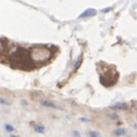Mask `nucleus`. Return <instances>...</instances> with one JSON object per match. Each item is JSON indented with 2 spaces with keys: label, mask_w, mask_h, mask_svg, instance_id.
<instances>
[{
  "label": "nucleus",
  "mask_w": 137,
  "mask_h": 137,
  "mask_svg": "<svg viewBox=\"0 0 137 137\" xmlns=\"http://www.w3.org/2000/svg\"><path fill=\"white\" fill-rule=\"evenodd\" d=\"M29 54H30L31 61L35 63H45L51 58L50 50L45 47H33L32 50L29 51Z\"/></svg>",
  "instance_id": "obj_1"
},
{
  "label": "nucleus",
  "mask_w": 137,
  "mask_h": 137,
  "mask_svg": "<svg viewBox=\"0 0 137 137\" xmlns=\"http://www.w3.org/2000/svg\"><path fill=\"white\" fill-rule=\"evenodd\" d=\"M99 80H100V83L104 84L105 86H112L118 80V73L115 71L114 68H110L108 70L105 71L104 74L100 75Z\"/></svg>",
  "instance_id": "obj_2"
},
{
  "label": "nucleus",
  "mask_w": 137,
  "mask_h": 137,
  "mask_svg": "<svg viewBox=\"0 0 137 137\" xmlns=\"http://www.w3.org/2000/svg\"><path fill=\"white\" fill-rule=\"evenodd\" d=\"M97 14V11L93 8H88L85 9L84 12H83L82 14H81L80 16H78V19H86V17H91V16H95Z\"/></svg>",
  "instance_id": "obj_3"
},
{
  "label": "nucleus",
  "mask_w": 137,
  "mask_h": 137,
  "mask_svg": "<svg viewBox=\"0 0 137 137\" xmlns=\"http://www.w3.org/2000/svg\"><path fill=\"white\" fill-rule=\"evenodd\" d=\"M111 108H113V110H126L127 108V105L126 104H116V105H112L111 106Z\"/></svg>",
  "instance_id": "obj_4"
},
{
  "label": "nucleus",
  "mask_w": 137,
  "mask_h": 137,
  "mask_svg": "<svg viewBox=\"0 0 137 137\" xmlns=\"http://www.w3.org/2000/svg\"><path fill=\"white\" fill-rule=\"evenodd\" d=\"M33 129H35V131L40 132V134H44V132H45V127H44V126H41V124H37V126H33Z\"/></svg>",
  "instance_id": "obj_5"
},
{
  "label": "nucleus",
  "mask_w": 137,
  "mask_h": 137,
  "mask_svg": "<svg viewBox=\"0 0 137 137\" xmlns=\"http://www.w3.org/2000/svg\"><path fill=\"white\" fill-rule=\"evenodd\" d=\"M43 105H44V106H47V107H52V108H55V110H59V108H60L59 106L52 104V103H49V102H43Z\"/></svg>",
  "instance_id": "obj_6"
},
{
  "label": "nucleus",
  "mask_w": 137,
  "mask_h": 137,
  "mask_svg": "<svg viewBox=\"0 0 137 137\" xmlns=\"http://www.w3.org/2000/svg\"><path fill=\"white\" fill-rule=\"evenodd\" d=\"M113 134L116 135V136H120V135H124L126 132H124V129H118V130H115Z\"/></svg>",
  "instance_id": "obj_7"
},
{
  "label": "nucleus",
  "mask_w": 137,
  "mask_h": 137,
  "mask_svg": "<svg viewBox=\"0 0 137 137\" xmlns=\"http://www.w3.org/2000/svg\"><path fill=\"white\" fill-rule=\"evenodd\" d=\"M82 61H83V58H82V55H81L80 58H78V61H77L76 63H75V67H74V69H77L78 67L81 66V63H82Z\"/></svg>",
  "instance_id": "obj_8"
},
{
  "label": "nucleus",
  "mask_w": 137,
  "mask_h": 137,
  "mask_svg": "<svg viewBox=\"0 0 137 137\" xmlns=\"http://www.w3.org/2000/svg\"><path fill=\"white\" fill-rule=\"evenodd\" d=\"M5 129H6V130H7L8 132L14 131V127H12L11 124H5Z\"/></svg>",
  "instance_id": "obj_9"
},
{
  "label": "nucleus",
  "mask_w": 137,
  "mask_h": 137,
  "mask_svg": "<svg viewBox=\"0 0 137 137\" xmlns=\"http://www.w3.org/2000/svg\"><path fill=\"white\" fill-rule=\"evenodd\" d=\"M0 104L1 105H6V106H8L9 105V103L6 100V99H4V98H0Z\"/></svg>",
  "instance_id": "obj_10"
},
{
  "label": "nucleus",
  "mask_w": 137,
  "mask_h": 137,
  "mask_svg": "<svg viewBox=\"0 0 137 137\" xmlns=\"http://www.w3.org/2000/svg\"><path fill=\"white\" fill-rule=\"evenodd\" d=\"M4 51H5V46H4V44H3V41L0 40V53H3Z\"/></svg>",
  "instance_id": "obj_11"
},
{
  "label": "nucleus",
  "mask_w": 137,
  "mask_h": 137,
  "mask_svg": "<svg viewBox=\"0 0 137 137\" xmlns=\"http://www.w3.org/2000/svg\"><path fill=\"white\" fill-rule=\"evenodd\" d=\"M89 135L90 136H100V134H98V132H89Z\"/></svg>",
  "instance_id": "obj_12"
},
{
  "label": "nucleus",
  "mask_w": 137,
  "mask_h": 137,
  "mask_svg": "<svg viewBox=\"0 0 137 137\" xmlns=\"http://www.w3.org/2000/svg\"><path fill=\"white\" fill-rule=\"evenodd\" d=\"M111 9H112V7H110V8H106V9H103V12H104V13H106V12L111 11Z\"/></svg>",
  "instance_id": "obj_13"
}]
</instances>
